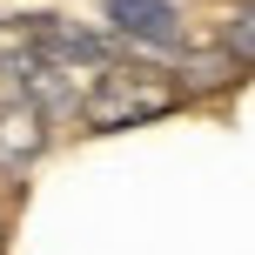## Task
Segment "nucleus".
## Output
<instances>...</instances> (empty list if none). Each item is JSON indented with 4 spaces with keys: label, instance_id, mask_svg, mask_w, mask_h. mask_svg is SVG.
Listing matches in <instances>:
<instances>
[{
    "label": "nucleus",
    "instance_id": "f257e3e1",
    "mask_svg": "<svg viewBox=\"0 0 255 255\" xmlns=\"http://www.w3.org/2000/svg\"><path fill=\"white\" fill-rule=\"evenodd\" d=\"M168 108H181L175 74H154V67H101L88 81V101H81V128L88 134H121V128L161 121Z\"/></svg>",
    "mask_w": 255,
    "mask_h": 255
},
{
    "label": "nucleus",
    "instance_id": "f03ea898",
    "mask_svg": "<svg viewBox=\"0 0 255 255\" xmlns=\"http://www.w3.org/2000/svg\"><path fill=\"white\" fill-rule=\"evenodd\" d=\"M0 74H7V94H20L27 108H40L47 121L61 115H81V101H88V74H67V67H54L40 47H7L0 54Z\"/></svg>",
    "mask_w": 255,
    "mask_h": 255
},
{
    "label": "nucleus",
    "instance_id": "7ed1b4c3",
    "mask_svg": "<svg viewBox=\"0 0 255 255\" xmlns=\"http://www.w3.org/2000/svg\"><path fill=\"white\" fill-rule=\"evenodd\" d=\"M101 20L115 40H134L141 54H181V7L175 0H101Z\"/></svg>",
    "mask_w": 255,
    "mask_h": 255
},
{
    "label": "nucleus",
    "instance_id": "20e7f679",
    "mask_svg": "<svg viewBox=\"0 0 255 255\" xmlns=\"http://www.w3.org/2000/svg\"><path fill=\"white\" fill-rule=\"evenodd\" d=\"M27 47H40L54 67H67V74H101L108 61V34H94V27H74L61 20V13H34L27 20Z\"/></svg>",
    "mask_w": 255,
    "mask_h": 255
},
{
    "label": "nucleus",
    "instance_id": "39448f33",
    "mask_svg": "<svg viewBox=\"0 0 255 255\" xmlns=\"http://www.w3.org/2000/svg\"><path fill=\"white\" fill-rule=\"evenodd\" d=\"M47 154V115L20 94H0V175H27Z\"/></svg>",
    "mask_w": 255,
    "mask_h": 255
},
{
    "label": "nucleus",
    "instance_id": "423d86ee",
    "mask_svg": "<svg viewBox=\"0 0 255 255\" xmlns=\"http://www.w3.org/2000/svg\"><path fill=\"white\" fill-rule=\"evenodd\" d=\"M235 74H242V67H235L222 47H215V54H181V74H175V88H181V94H208V88H229Z\"/></svg>",
    "mask_w": 255,
    "mask_h": 255
},
{
    "label": "nucleus",
    "instance_id": "0eeeda50",
    "mask_svg": "<svg viewBox=\"0 0 255 255\" xmlns=\"http://www.w3.org/2000/svg\"><path fill=\"white\" fill-rule=\"evenodd\" d=\"M222 54H229L235 67H255V7H235L229 20H222Z\"/></svg>",
    "mask_w": 255,
    "mask_h": 255
},
{
    "label": "nucleus",
    "instance_id": "6e6552de",
    "mask_svg": "<svg viewBox=\"0 0 255 255\" xmlns=\"http://www.w3.org/2000/svg\"><path fill=\"white\" fill-rule=\"evenodd\" d=\"M0 249H7V222H0Z\"/></svg>",
    "mask_w": 255,
    "mask_h": 255
}]
</instances>
